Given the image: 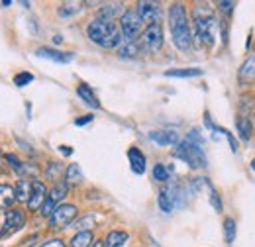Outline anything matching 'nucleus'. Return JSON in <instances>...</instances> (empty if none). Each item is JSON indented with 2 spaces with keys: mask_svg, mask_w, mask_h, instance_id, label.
Masks as SVG:
<instances>
[{
  "mask_svg": "<svg viewBox=\"0 0 255 247\" xmlns=\"http://www.w3.org/2000/svg\"><path fill=\"white\" fill-rule=\"evenodd\" d=\"M169 30H171V37H173V43L177 45V49H181V51L191 49L192 31L185 4L173 2L169 6Z\"/></svg>",
  "mask_w": 255,
  "mask_h": 247,
  "instance_id": "1",
  "label": "nucleus"
},
{
  "mask_svg": "<svg viewBox=\"0 0 255 247\" xmlns=\"http://www.w3.org/2000/svg\"><path fill=\"white\" fill-rule=\"evenodd\" d=\"M194 37L206 45L212 47L216 41V31H218V22L214 18V10L210 8V4H194Z\"/></svg>",
  "mask_w": 255,
  "mask_h": 247,
  "instance_id": "2",
  "label": "nucleus"
},
{
  "mask_svg": "<svg viewBox=\"0 0 255 247\" xmlns=\"http://www.w3.org/2000/svg\"><path fill=\"white\" fill-rule=\"evenodd\" d=\"M87 35L95 45L102 49H112L122 43V31L118 28V24L104 18H95L87 26Z\"/></svg>",
  "mask_w": 255,
  "mask_h": 247,
  "instance_id": "3",
  "label": "nucleus"
},
{
  "mask_svg": "<svg viewBox=\"0 0 255 247\" xmlns=\"http://www.w3.org/2000/svg\"><path fill=\"white\" fill-rule=\"evenodd\" d=\"M173 155L177 159L185 161L191 169H202V167H206V155L202 151V145H196V143H192L189 139L177 143Z\"/></svg>",
  "mask_w": 255,
  "mask_h": 247,
  "instance_id": "4",
  "label": "nucleus"
},
{
  "mask_svg": "<svg viewBox=\"0 0 255 247\" xmlns=\"http://www.w3.org/2000/svg\"><path fill=\"white\" fill-rule=\"evenodd\" d=\"M79 216V208L75 204H59L47 218V226L49 230H65L67 226H71L75 222V218Z\"/></svg>",
  "mask_w": 255,
  "mask_h": 247,
  "instance_id": "5",
  "label": "nucleus"
},
{
  "mask_svg": "<svg viewBox=\"0 0 255 247\" xmlns=\"http://www.w3.org/2000/svg\"><path fill=\"white\" fill-rule=\"evenodd\" d=\"M143 22L141 18L137 16L135 10H126L122 16H120V31H122V39H128V41H135L137 35H141L143 31Z\"/></svg>",
  "mask_w": 255,
  "mask_h": 247,
  "instance_id": "6",
  "label": "nucleus"
},
{
  "mask_svg": "<svg viewBox=\"0 0 255 247\" xmlns=\"http://www.w3.org/2000/svg\"><path fill=\"white\" fill-rule=\"evenodd\" d=\"M24 226H26V212L22 208H10V210H6L4 222L0 226V240H6L10 236H14Z\"/></svg>",
  "mask_w": 255,
  "mask_h": 247,
  "instance_id": "7",
  "label": "nucleus"
},
{
  "mask_svg": "<svg viewBox=\"0 0 255 247\" xmlns=\"http://www.w3.org/2000/svg\"><path fill=\"white\" fill-rule=\"evenodd\" d=\"M139 43L147 53H157L163 47V28L159 22L149 24L147 28H143L141 35H139Z\"/></svg>",
  "mask_w": 255,
  "mask_h": 247,
  "instance_id": "8",
  "label": "nucleus"
},
{
  "mask_svg": "<svg viewBox=\"0 0 255 247\" xmlns=\"http://www.w3.org/2000/svg\"><path fill=\"white\" fill-rule=\"evenodd\" d=\"M69 194V186L65 181H59V183H55L51 190H47V198H45V202H43V206L39 208V212H41V216L43 218H49V214L59 206V204H63L65 196Z\"/></svg>",
  "mask_w": 255,
  "mask_h": 247,
  "instance_id": "9",
  "label": "nucleus"
},
{
  "mask_svg": "<svg viewBox=\"0 0 255 247\" xmlns=\"http://www.w3.org/2000/svg\"><path fill=\"white\" fill-rule=\"evenodd\" d=\"M135 12H137V16L141 18V22L149 26V24L159 22L161 6L157 2H145V0H141V2L135 4Z\"/></svg>",
  "mask_w": 255,
  "mask_h": 247,
  "instance_id": "10",
  "label": "nucleus"
},
{
  "mask_svg": "<svg viewBox=\"0 0 255 247\" xmlns=\"http://www.w3.org/2000/svg\"><path fill=\"white\" fill-rule=\"evenodd\" d=\"M45 198H47V188H45V183H43V181L33 179L32 190H30V198H28V210H30V212H37V210L43 206Z\"/></svg>",
  "mask_w": 255,
  "mask_h": 247,
  "instance_id": "11",
  "label": "nucleus"
},
{
  "mask_svg": "<svg viewBox=\"0 0 255 247\" xmlns=\"http://www.w3.org/2000/svg\"><path fill=\"white\" fill-rule=\"evenodd\" d=\"M35 55L41 57V59H49V61H55V63L73 61V53H65V51L53 49V47H37V49H35Z\"/></svg>",
  "mask_w": 255,
  "mask_h": 247,
  "instance_id": "12",
  "label": "nucleus"
},
{
  "mask_svg": "<svg viewBox=\"0 0 255 247\" xmlns=\"http://www.w3.org/2000/svg\"><path fill=\"white\" fill-rule=\"evenodd\" d=\"M128 159H129V167L135 175H143L145 173V165H147V159L145 155L141 153L137 147H129L128 149Z\"/></svg>",
  "mask_w": 255,
  "mask_h": 247,
  "instance_id": "13",
  "label": "nucleus"
},
{
  "mask_svg": "<svg viewBox=\"0 0 255 247\" xmlns=\"http://www.w3.org/2000/svg\"><path fill=\"white\" fill-rule=\"evenodd\" d=\"M124 12H126V10H124V4H122V2H108V4H104V6L100 8L98 18H104V20H112V22H114V18L122 16Z\"/></svg>",
  "mask_w": 255,
  "mask_h": 247,
  "instance_id": "14",
  "label": "nucleus"
},
{
  "mask_svg": "<svg viewBox=\"0 0 255 247\" xmlns=\"http://www.w3.org/2000/svg\"><path fill=\"white\" fill-rule=\"evenodd\" d=\"M252 81H255V53L250 55L246 63L240 67V83L242 85H250Z\"/></svg>",
  "mask_w": 255,
  "mask_h": 247,
  "instance_id": "15",
  "label": "nucleus"
},
{
  "mask_svg": "<svg viewBox=\"0 0 255 247\" xmlns=\"http://www.w3.org/2000/svg\"><path fill=\"white\" fill-rule=\"evenodd\" d=\"M128 232H122V230H112L108 232V236L104 238L102 242V247H124L128 242Z\"/></svg>",
  "mask_w": 255,
  "mask_h": 247,
  "instance_id": "16",
  "label": "nucleus"
},
{
  "mask_svg": "<svg viewBox=\"0 0 255 247\" xmlns=\"http://www.w3.org/2000/svg\"><path fill=\"white\" fill-rule=\"evenodd\" d=\"M16 202V194H14V186L0 183V210H10Z\"/></svg>",
  "mask_w": 255,
  "mask_h": 247,
  "instance_id": "17",
  "label": "nucleus"
},
{
  "mask_svg": "<svg viewBox=\"0 0 255 247\" xmlns=\"http://www.w3.org/2000/svg\"><path fill=\"white\" fill-rule=\"evenodd\" d=\"M149 139L155 141L157 145H177L179 143V135L175 131H151Z\"/></svg>",
  "mask_w": 255,
  "mask_h": 247,
  "instance_id": "18",
  "label": "nucleus"
},
{
  "mask_svg": "<svg viewBox=\"0 0 255 247\" xmlns=\"http://www.w3.org/2000/svg\"><path fill=\"white\" fill-rule=\"evenodd\" d=\"M65 183L67 186L71 188V186L75 185H81L83 183V171H81V167L77 165V163H73V165H69V167H65V175H63Z\"/></svg>",
  "mask_w": 255,
  "mask_h": 247,
  "instance_id": "19",
  "label": "nucleus"
},
{
  "mask_svg": "<svg viewBox=\"0 0 255 247\" xmlns=\"http://www.w3.org/2000/svg\"><path fill=\"white\" fill-rule=\"evenodd\" d=\"M30 190H32V181L30 179H20L14 186V194H16V202H26L30 198Z\"/></svg>",
  "mask_w": 255,
  "mask_h": 247,
  "instance_id": "20",
  "label": "nucleus"
},
{
  "mask_svg": "<svg viewBox=\"0 0 255 247\" xmlns=\"http://www.w3.org/2000/svg\"><path fill=\"white\" fill-rule=\"evenodd\" d=\"M95 244V236L93 232H77L71 242H69V247H91Z\"/></svg>",
  "mask_w": 255,
  "mask_h": 247,
  "instance_id": "21",
  "label": "nucleus"
},
{
  "mask_svg": "<svg viewBox=\"0 0 255 247\" xmlns=\"http://www.w3.org/2000/svg\"><path fill=\"white\" fill-rule=\"evenodd\" d=\"M63 175H65L63 163H59V161H49V163H47V167H45V177H47L49 181L59 183Z\"/></svg>",
  "mask_w": 255,
  "mask_h": 247,
  "instance_id": "22",
  "label": "nucleus"
},
{
  "mask_svg": "<svg viewBox=\"0 0 255 247\" xmlns=\"http://www.w3.org/2000/svg\"><path fill=\"white\" fill-rule=\"evenodd\" d=\"M202 69L198 67H189V69H169L165 71V77H175V79H191V77H200Z\"/></svg>",
  "mask_w": 255,
  "mask_h": 247,
  "instance_id": "23",
  "label": "nucleus"
},
{
  "mask_svg": "<svg viewBox=\"0 0 255 247\" xmlns=\"http://www.w3.org/2000/svg\"><path fill=\"white\" fill-rule=\"evenodd\" d=\"M157 204H159V208L165 212V214H169V212H173L175 210V204H173V196H171V192H169V186L165 185L163 188L159 190V196H157Z\"/></svg>",
  "mask_w": 255,
  "mask_h": 247,
  "instance_id": "24",
  "label": "nucleus"
},
{
  "mask_svg": "<svg viewBox=\"0 0 255 247\" xmlns=\"http://www.w3.org/2000/svg\"><path fill=\"white\" fill-rule=\"evenodd\" d=\"M236 127H238L240 137H242L244 141H250L252 131H254V125H252V122H250V118H246V116H238V120H236Z\"/></svg>",
  "mask_w": 255,
  "mask_h": 247,
  "instance_id": "25",
  "label": "nucleus"
},
{
  "mask_svg": "<svg viewBox=\"0 0 255 247\" xmlns=\"http://www.w3.org/2000/svg\"><path fill=\"white\" fill-rule=\"evenodd\" d=\"M77 94H79L91 108H96V110L100 108V102H98L96 94L91 91V87H87V85H79V87H77Z\"/></svg>",
  "mask_w": 255,
  "mask_h": 247,
  "instance_id": "26",
  "label": "nucleus"
},
{
  "mask_svg": "<svg viewBox=\"0 0 255 247\" xmlns=\"http://www.w3.org/2000/svg\"><path fill=\"white\" fill-rule=\"evenodd\" d=\"M139 53V45L135 41H128V39H122V43L118 45V55L120 57H126V59H131Z\"/></svg>",
  "mask_w": 255,
  "mask_h": 247,
  "instance_id": "27",
  "label": "nucleus"
},
{
  "mask_svg": "<svg viewBox=\"0 0 255 247\" xmlns=\"http://www.w3.org/2000/svg\"><path fill=\"white\" fill-rule=\"evenodd\" d=\"M81 8H83V4L81 2H65L59 6V16L61 18H71V16H75V14H79L81 12Z\"/></svg>",
  "mask_w": 255,
  "mask_h": 247,
  "instance_id": "28",
  "label": "nucleus"
},
{
  "mask_svg": "<svg viewBox=\"0 0 255 247\" xmlns=\"http://www.w3.org/2000/svg\"><path fill=\"white\" fill-rule=\"evenodd\" d=\"M224 240H226L228 246H232L234 240H236V220L234 218L224 220Z\"/></svg>",
  "mask_w": 255,
  "mask_h": 247,
  "instance_id": "29",
  "label": "nucleus"
},
{
  "mask_svg": "<svg viewBox=\"0 0 255 247\" xmlns=\"http://www.w3.org/2000/svg\"><path fill=\"white\" fill-rule=\"evenodd\" d=\"M153 179L157 183H167L169 181V169L163 163H155L153 165Z\"/></svg>",
  "mask_w": 255,
  "mask_h": 247,
  "instance_id": "30",
  "label": "nucleus"
},
{
  "mask_svg": "<svg viewBox=\"0 0 255 247\" xmlns=\"http://www.w3.org/2000/svg\"><path fill=\"white\" fill-rule=\"evenodd\" d=\"M208 190H210V204H212V208H214L216 212H222V200H220V194L216 192L214 186H210V185H208Z\"/></svg>",
  "mask_w": 255,
  "mask_h": 247,
  "instance_id": "31",
  "label": "nucleus"
},
{
  "mask_svg": "<svg viewBox=\"0 0 255 247\" xmlns=\"http://www.w3.org/2000/svg\"><path fill=\"white\" fill-rule=\"evenodd\" d=\"M33 81V75H30V73H18L16 77H14V85L16 87H26V85H30Z\"/></svg>",
  "mask_w": 255,
  "mask_h": 247,
  "instance_id": "32",
  "label": "nucleus"
},
{
  "mask_svg": "<svg viewBox=\"0 0 255 247\" xmlns=\"http://www.w3.org/2000/svg\"><path fill=\"white\" fill-rule=\"evenodd\" d=\"M214 129H216V131H220V133H224V135H226V139L230 141V147H232V151L236 153V151H238V141H236V137H234V135H232V133H230L228 129H224V127H218V125H214Z\"/></svg>",
  "mask_w": 255,
  "mask_h": 247,
  "instance_id": "33",
  "label": "nucleus"
},
{
  "mask_svg": "<svg viewBox=\"0 0 255 247\" xmlns=\"http://www.w3.org/2000/svg\"><path fill=\"white\" fill-rule=\"evenodd\" d=\"M39 247H67L63 240H59V238H53V240H47V242H43Z\"/></svg>",
  "mask_w": 255,
  "mask_h": 247,
  "instance_id": "34",
  "label": "nucleus"
},
{
  "mask_svg": "<svg viewBox=\"0 0 255 247\" xmlns=\"http://www.w3.org/2000/svg\"><path fill=\"white\" fill-rule=\"evenodd\" d=\"M37 242H39V234H32V236H28V238L22 242V246L20 247H33Z\"/></svg>",
  "mask_w": 255,
  "mask_h": 247,
  "instance_id": "35",
  "label": "nucleus"
},
{
  "mask_svg": "<svg viewBox=\"0 0 255 247\" xmlns=\"http://www.w3.org/2000/svg\"><path fill=\"white\" fill-rule=\"evenodd\" d=\"M4 159H6V161H8L10 165H12V169H14V171H18V167L22 165V161H20V159H18L16 155H12V153L4 155Z\"/></svg>",
  "mask_w": 255,
  "mask_h": 247,
  "instance_id": "36",
  "label": "nucleus"
},
{
  "mask_svg": "<svg viewBox=\"0 0 255 247\" xmlns=\"http://www.w3.org/2000/svg\"><path fill=\"white\" fill-rule=\"evenodd\" d=\"M93 114H87V116H81V118H77L75 120V125H87V124H91L93 122Z\"/></svg>",
  "mask_w": 255,
  "mask_h": 247,
  "instance_id": "37",
  "label": "nucleus"
},
{
  "mask_svg": "<svg viewBox=\"0 0 255 247\" xmlns=\"http://www.w3.org/2000/svg\"><path fill=\"white\" fill-rule=\"evenodd\" d=\"M218 8L222 10L224 14H230L232 8H234V2H218Z\"/></svg>",
  "mask_w": 255,
  "mask_h": 247,
  "instance_id": "38",
  "label": "nucleus"
},
{
  "mask_svg": "<svg viewBox=\"0 0 255 247\" xmlns=\"http://www.w3.org/2000/svg\"><path fill=\"white\" fill-rule=\"evenodd\" d=\"M59 149L63 155H73V147H69V145H59Z\"/></svg>",
  "mask_w": 255,
  "mask_h": 247,
  "instance_id": "39",
  "label": "nucleus"
},
{
  "mask_svg": "<svg viewBox=\"0 0 255 247\" xmlns=\"http://www.w3.org/2000/svg\"><path fill=\"white\" fill-rule=\"evenodd\" d=\"M61 41H63V37H61V35H55V37H53V43H61Z\"/></svg>",
  "mask_w": 255,
  "mask_h": 247,
  "instance_id": "40",
  "label": "nucleus"
},
{
  "mask_svg": "<svg viewBox=\"0 0 255 247\" xmlns=\"http://www.w3.org/2000/svg\"><path fill=\"white\" fill-rule=\"evenodd\" d=\"M91 247H102V242H95V244H93Z\"/></svg>",
  "mask_w": 255,
  "mask_h": 247,
  "instance_id": "41",
  "label": "nucleus"
},
{
  "mask_svg": "<svg viewBox=\"0 0 255 247\" xmlns=\"http://www.w3.org/2000/svg\"><path fill=\"white\" fill-rule=\"evenodd\" d=\"M252 169H254V171H255V159H254V161H252Z\"/></svg>",
  "mask_w": 255,
  "mask_h": 247,
  "instance_id": "42",
  "label": "nucleus"
}]
</instances>
